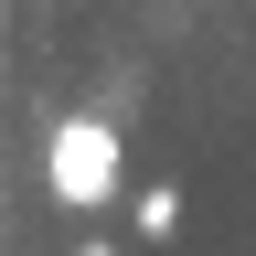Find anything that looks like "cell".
I'll list each match as a JSON object with an SVG mask.
<instances>
[{
	"label": "cell",
	"instance_id": "obj_1",
	"mask_svg": "<svg viewBox=\"0 0 256 256\" xmlns=\"http://www.w3.org/2000/svg\"><path fill=\"white\" fill-rule=\"evenodd\" d=\"M43 182H54V203H75V214L118 203V128L96 118V107L54 118V128H43Z\"/></svg>",
	"mask_w": 256,
	"mask_h": 256
},
{
	"label": "cell",
	"instance_id": "obj_2",
	"mask_svg": "<svg viewBox=\"0 0 256 256\" xmlns=\"http://www.w3.org/2000/svg\"><path fill=\"white\" fill-rule=\"evenodd\" d=\"M139 235H150V246H171V235H182V192H171V182H150V192H139Z\"/></svg>",
	"mask_w": 256,
	"mask_h": 256
}]
</instances>
